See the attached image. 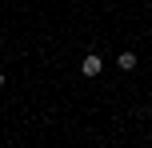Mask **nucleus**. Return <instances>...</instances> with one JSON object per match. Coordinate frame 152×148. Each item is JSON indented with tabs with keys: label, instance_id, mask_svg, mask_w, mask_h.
<instances>
[{
	"label": "nucleus",
	"instance_id": "f257e3e1",
	"mask_svg": "<svg viewBox=\"0 0 152 148\" xmlns=\"http://www.w3.org/2000/svg\"><path fill=\"white\" fill-rule=\"evenodd\" d=\"M100 68H104V60H100V56H84V60H80V72H84V76H100Z\"/></svg>",
	"mask_w": 152,
	"mask_h": 148
},
{
	"label": "nucleus",
	"instance_id": "f03ea898",
	"mask_svg": "<svg viewBox=\"0 0 152 148\" xmlns=\"http://www.w3.org/2000/svg\"><path fill=\"white\" fill-rule=\"evenodd\" d=\"M116 64H120L124 72H132V68H136L140 60H136V52H120V56H116Z\"/></svg>",
	"mask_w": 152,
	"mask_h": 148
},
{
	"label": "nucleus",
	"instance_id": "7ed1b4c3",
	"mask_svg": "<svg viewBox=\"0 0 152 148\" xmlns=\"http://www.w3.org/2000/svg\"><path fill=\"white\" fill-rule=\"evenodd\" d=\"M0 88H4V72H0Z\"/></svg>",
	"mask_w": 152,
	"mask_h": 148
}]
</instances>
